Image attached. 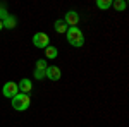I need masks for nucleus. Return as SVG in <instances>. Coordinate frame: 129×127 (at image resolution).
Listing matches in <instances>:
<instances>
[{"instance_id": "nucleus-1", "label": "nucleus", "mask_w": 129, "mask_h": 127, "mask_svg": "<svg viewBox=\"0 0 129 127\" xmlns=\"http://www.w3.org/2000/svg\"><path fill=\"white\" fill-rule=\"evenodd\" d=\"M29 105H31V96H29V95L17 93L16 96L12 98V108L17 110V112H24V110H28Z\"/></svg>"}, {"instance_id": "nucleus-2", "label": "nucleus", "mask_w": 129, "mask_h": 127, "mask_svg": "<svg viewBox=\"0 0 129 127\" xmlns=\"http://www.w3.org/2000/svg\"><path fill=\"white\" fill-rule=\"evenodd\" d=\"M66 36H67V41L72 47H83L84 45V36H83L79 28H69L67 33H66Z\"/></svg>"}, {"instance_id": "nucleus-3", "label": "nucleus", "mask_w": 129, "mask_h": 127, "mask_svg": "<svg viewBox=\"0 0 129 127\" xmlns=\"http://www.w3.org/2000/svg\"><path fill=\"white\" fill-rule=\"evenodd\" d=\"M2 93H4V96H5V98H10V100H12V98L19 93L17 82H12V81L5 82V84H4V88H2Z\"/></svg>"}, {"instance_id": "nucleus-4", "label": "nucleus", "mask_w": 129, "mask_h": 127, "mask_svg": "<svg viewBox=\"0 0 129 127\" xmlns=\"http://www.w3.org/2000/svg\"><path fill=\"white\" fill-rule=\"evenodd\" d=\"M48 43H50V38L45 33H36V34L33 36V45H35L36 48H47Z\"/></svg>"}, {"instance_id": "nucleus-5", "label": "nucleus", "mask_w": 129, "mask_h": 127, "mask_svg": "<svg viewBox=\"0 0 129 127\" xmlns=\"http://www.w3.org/2000/svg\"><path fill=\"white\" fill-rule=\"evenodd\" d=\"M64 22L71 26V28H76L78 26V22H79V14L76 12V10H69L66 16H64Z\"/></svg>"}, {"instance_id": "nucleus-6", "label": "nucleus", "mask_w": 129, "mask_h": 127, "mask_svg": "<svg viewBox=\"0 0 129 127\" xmlns=\"http://www.w3.org/2000/svg\"><path fill=\"white\" fill-rule=\"evenodd\" d=\"M60 69L57 67V65H50V67H47V70H45V77L52 79V81H59L60 79Z\"/></svg>"}, {"instance_id": "nucleus-7", "label": "nucleus", "mask_w": 129, "mask_h": 127, "mask_svg": "<svg viewBox=\"0 0 129 127\" xmlns=\"http://www.w3.org/2000/svg\"><path fill=\"white\" fill-rule=\"evenodd\" d=\"M17 88H19L21 93H24V95H29L31 89H33V82H31L29 79H21V82L17 84Z\"/></svg>"}, {"instance_id": "nucleus-8", "label": "nucleus", "mask_w": 129, "mask_h": 127, "mask_svg": "<svg viewBox=\"0 0 129 127\" xmlns=\"http://www.w3.org/2000/svg\"><path fill=\"white\" fill-rule=\"evenodd\" d=\"M2 22H4V28H7V29H14V28H16V24H17V19H16L14 16H10V14H9L5 19L2 21Z\"/></svg>"}, {"instance_id": "nucleus-9", "label": "nucleus", "mask_w": 129, "mask_h": 127, "mask_svg": "<svg viewBox=\"0 0 129 127\" xmlns=\"http://www.w3.org/2000/svg\"><path fill=\"white\" fill-rule=\"evenodd\" d=\"M53 28H55V31L59 33V34H62V33H67V24L64 22V19H57L55 21V24H53Z\"/></svg>"}, {"instance_id": "nucleus-10", "label": "nucleus", "mask_w": 129, "mask_h": 127, "mask_svg": "<svg viewBox=\"0 0 129 127\" xmlns=\"http://www.w3.org/2000/svg\"><path fill=\"white\" fill-rule=\"evenodd\" d=\"M45 55H47V59H57V55H59V50L55 48V47H47L45 48Z\"/></svg>"}, {"instance_id": "nucleus-11", "label": "nucleus", "mask_w": 129, "mask_h": 127, "mask_svg": "<svg viewBox=\"0 0 129 127\" xmlns=\"http://www.w3.org/2000/svg\"><path fill=\"white\" fill-rule=\"evenodd\" d=\"M112 5H114V9L115 10H124L127 7V4H126V0H112Z\"/></svg>"}, {"instance_id": "nucleus-12", "label": "nucleus", "mask_w": 129, "mask_h": 127, "mask_svg": "<svg viewBox=\"0 0 129 127\" xmlns=\"http://www.w3.org/2000/svg\"><path fill=\"white\" fill-rule=\"evenodd\" d=\"M96 7L102 10H107L109 7H112V0H96Z\"/></svg>"}, {"instance_id": "nucleus-13", "label": "nucleus", "mask_w": 129, "mask_h": 127, "mask_svg": "<svg viewBox=\"0 0 129 127\" xmlns=\"http://www.w3.org/2000/svg\"><path fill=\"white\" fill-rule=\"evenodd\" d=\"M48 64H47V59H40L36 60V70H47Z\"/></svg>"}, {"instance_id": "nucleus-14", "label": "nucleus", "mask_w": 129, "mask_h": 127, "mask_svg": "<svg viewBox=\"0 0 129 127\" xmlns=\"http://www.w3.org/2000/svg\"><path fill=\"white\" fill-rule=\"evenodd\" d=\"M35 79H38V81L45 79V70H36L35 69Z\"/></svg>"}, {"instance_id": "nucleus-15", "label": "nucleus", "mask_w": 129, "mask_h": 127, "mask_svg": "<svg viewBox=\"0 0 129 127\" xmlns=\"http://www.w3.org/2000/svg\"><path fill=\"white\" fill-rule=\"evenodd\" d=\"M4 29V22H2V21H0V31Z\"/></svg>"}]
</instances>
